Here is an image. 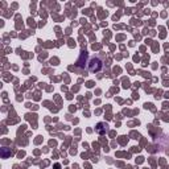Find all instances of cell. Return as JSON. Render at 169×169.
<instances>
[{"label":"cell","mask_w":169,"mask_h":169,"mask_svg":"<svg viewBox=\"0 0 169 169\" xmlns=\"http://www.w3.org/2000/svg\"><path fill=\"white\" fill-rule=\"evenodd\" d=\"M108 131V125H107V123H98L97 125V132L100 135L106 134V132Z\"/></svg>","instance_id":"7a4b0ae2"},{"label":"cell","mask_w":169,"mask_h":169,"mask_svg":"<svg viewBox=\"0 0 169 169\" xmlns=\"http://www.w3.org/2000/svg\"><path fill=\"white\" fill-rule=\"evenodd\" d=\"M102 66H103L102 61L98 57H91L90 61H89V69H90V72H99L102 69Z\"/></svg>","instance_id":"6da1fadb"}]
</instances>
